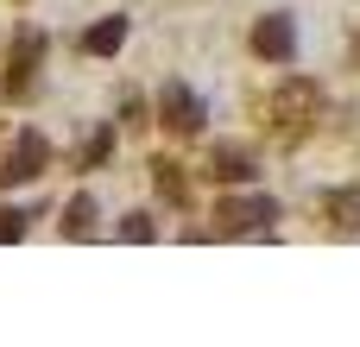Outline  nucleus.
<instances>
[{
	"label": "nucleus",
	"instance_id": "8",
	"mask_svg": "<svg viewBox=\"0 0 360 347\" xmlns=\"http://www.w3.org/2000/svg\"><path fill=\"white\" fill-rule=\"evenodd\" d=\"M215 177H221V183H247V177H253V158L221 145V152H215Z\"/></svg>",
	"mask_w": 360,
	"mask_h": 347
},
{
	"label": "nucleus",
	"instance_id": "10",
	"mask_svg": "<svg viewBox=\"0 0 360 347\" xmlns=\"http://www.w3.org/2000/svg\"><path fill=\"white\" fill-rule=\"evenodd\" d=\"M152 171H158V196L184 202V177H177V164H152Z\"/></svg>",
	"mask_w": 360,
	"mask_h": 347
},
{
	"label": "nucleus",
	"instance_id": "12",
	"mask_svg": "<svg viewBox=\"0 0 360 347\" xmlns=\"http://www.w3.org/2000/svg\"><path fill=\"white\" fill-rule=\"evenodd\" d=\"M19 234H25V215L19 209H0V247H13Z\"/></svg>",
	"mask_w": 360,
	"mask_h": 347
},
{
	"label": "nucleus",
	"instance_id": "6",
	"mask_svg": "<svg viewBox=\"0 0 360 347\" xmlns=\"http://www.w3.org/2000/svg\"><path fill=\"white\" fill-rule=\"evenodd\" d=\"M38 57H44V38H38V32L13 44V76H6V95H19V89L32 82V70H38Z\"/></svg>",
	"mask_w": 360,
	"mask_h": 347
},
{
	"label": "nucleus",
	"instance_id": "1",
	"mask_svg": "<svg viewBox=\"0 0 360 347\" xmlns=\"http://www.w3.org/2000/svg\"><path fill=\"white\" fill-rule=\"evenodd\" d=\"M215 221H221V234H259L266 221H278V202L272 196H228L215 209Z\"/></svg>",
	"mask_w": 360,
	"mask_h": 347
},
{
	"label": "nucleus",
	"instance_id": "11",
	"mask_svg": "<svg viewBox=\"0 0 360 347\" xmlns=\"http://www.w3.org/2000/svg\"><path fill=\"white\" fill-rule=\"evenodd\" d=\"M152 234H158L152 215H127V221H120V240H152Z\"/></svg>",
	"mask_w": 360,
	"mask_h": 347
},
{
	"label": "nucleus",
	"instance_id": "13",
	"mask_svg": "<svg viewBox=\"0 0 360 347\" xmlns=\"http://www.w3.org/2000/svg\"><path fill=\"white\" fill-rule=\"evenodd\" d=\"M354 63H360V38H354Z\"/></svg>",
	"mask_w": 360,
	"mask_h": 347
},
{
	"label": "nucleus",
	"instance_id": "7",
	"mask_svg": "<svg viewBox=\"0 0 360 347\" xmlns=\"http://www.w3.org/2000/svg\"><path fill=\"white\" fill-rule=\"evenodd\" d=\"M323 209H329L335 228H348V234L360 228V190H335V196H323Z\"/></svg>",
	"mask_w": 360,
	"mask_h": 347
},
{
	"label": "nucleus",
	"instance_id": "3",
	"mask_svg": "<svg viewBox=\"0 0 360 347\" xmlns=\"http://www.w3.org/2000/svg\"><path fill=\"white\" fill-rule=\"evenodd\" d=\"M158 120H165L171 133H202V101H196V89L165 82V95H158Z\"/></svg>",
	"mask_w": 360,
	"mask_h": 347
},
{
	"label": "nucleus",
	"instance_id": "5",
	"mask_svg": "<svg viewBox=\"0 0 360 347\" xmlns=\"http://www.w3.org/2000/svg\"><path fill=\"white\" fill-rule=\"evenodd\" d=\"M120 44H127V13H114V19H101L95 32H82V51H89V57H114Z\"/></svg>",
	"mask_w": 360,
	"mask_h": 347
},
{
	"label": "nucleus",
	"instance_id": "9",
	"mask_svg": "<svg viewBox=\"0 0 360 347\" xmlns=\"http://www.w3.org/2000/svg\"><path fill=\"white\" fill-rule=\"evenodd\" d=\"M89 228H95V196H76V202L63 209V234L76 240V234H89Z\"/></svg>",
	"mask_w": 360,
	"mask_h": 347
},
{
	"label": "nucleus",
	"instance_id": "4",
	"mask_svg": "<svg viewBox=\"0 0 360 347\" xmlns=\"http://www.w3.org/2000/svg\"><path fill=\"white\" fill-rule=\"evenodd\" d=\"M44 158H51L44 133H25V139L13 145V158H6V171H0V183L13 190V183H32V177H44Z\"/></svg>",
	"mask_w": 360,
	"mask_h": 347
},
{
	"label": "nucleus",
	"instance_id": "2",
	"mask_svg": "<svg viewBox=\"0 0 360 347\" xmlns=\"http://www.w3.org/2000/svg\"><path fill=\"white\" fill-rule=\"evenodd\" d=\"M253 51H259L266 63H291V57H297V25H291L285 13H266V19L253 25Z\"/></svg>",
	"mask_w": 360,
	"mask_h": 347
}]
</instances>
